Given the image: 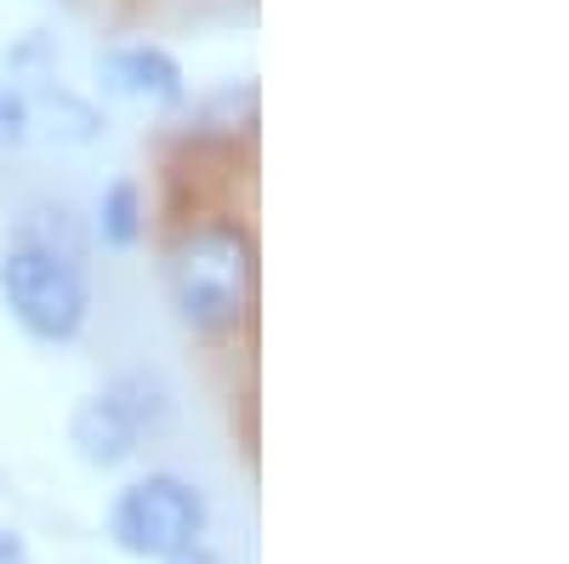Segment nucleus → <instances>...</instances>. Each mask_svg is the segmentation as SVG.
Instances as JSON below:
<instances>
[{
	"instance_id": "obj_1",
	"label": "nucleus",
	"mask_w": 569,
	"mask_h": 564,
	"mask_svg": "<svg viewBox=\"0 0 569 564\" xmlns=\"http://www.w3.org/2000/svg\"><path fill=\"white\" fill-rule=\"evenodd\" d=\"M166 297L194 337L233 332L257 303V240L246 222L211 217L166 246Z\"/></svg>"
},
{
	"instance_id": "obj_2",
	"label": "nucleus",
	"mask_w": 569,
	"mask_h": 564,
	"mask_svg": "<svg viewBox=\"0 0 569 564\" xmlns=\"http://www.w3.org/2000/svg\"><path fill=\"white\" fill-rule=\"evenodd\" d=\"M0 303L34 343H74L91 314V279L63 246L12 240L0 257Z\"/></svg>"
},
{
	"instance_id": "obj_3",
	"label": "nucleus",
	"mask_w": 569,
	"mask_h": 564,
	"mask_svg": "<svg viewBox=\"0 0 569 564\" xmlns=\"http://www.w3.org/2000/svg\"><path fill=\"white\" fill-rule=\"evenodd\" d=\"M206 520H211V507L200 496L194 479H182V474H142L131 479L114 507H109V542L131 558H177L182 547H194L206 536Z\"/></svg>"
},
{
	"instance_id": "obj_4",
	"label": "nucleus",
	"mask_w": 569,
	"mask_h": 564,
	"mask_svg": "<svg viewBox=\"0 0 569 564\" xmlns=\"http://www.w3.org/2000/svg\"><path fill=\"white\" fill-rule=\"evenodd\" d=\"M166 416H171V394L154 383V376H120L114 388L86 394L74 405L69 445L91 467H120L126 456H137L142 434L166 428Z\"/></svg>"
},
{
	"instance_id": "obj_5",
	"label": "nucleus",
	"mask_w": 569,
	"mask_h": 564,
	"mask_svg": "<svg viewBox=\"0 0 569 564\" xmlns=\"http://www.w3.org/2000/svg\"><path fill=\"white\" fill-rule=\"evenodd\" d=\"M98 75L109 91H120V98L142 103V109H177L188 98V80H182V63L166 52V46H114V52L98 58Z\"/></svg>"
},
{
	"instance_id": "obj_6",
	"label": "nucleus",
	"mask_w": 569,
	"mask_h": 564,
	"mask_svg": "<svg viewBox=\"0 0 569 564\" xmlns=\"http://www.w3.org/2000/svg\"><path fill=\"white\" fill-rule=\"evenodd\" d=\"M98 240L109 251H131L142 240V188L131 177H114L98 200Z\"/></svg>"
},
{
	"instance_id": "obj_7",
	"label": "nucleus",
	"mask_w": 569,
	"mask_h": 564,
	"mask_svg": "<svg viewBox=\"0 0 569 564\" xmlns=\"http://www.w3.org/2000/svg\"><path fill=\"white\" fill-rule=\"evenodd\" d=\"M23 137H29V103L0 80V149H18Z\"/></svg>"
},
{
	"instance_id": "obj_8",
	"label": "nucleus",
	"mask_w": 569,
	"mask_h": 564,
	"mask_svg": "<svg viewBox=\"0 0 569 564\" xmlns=\"http://www.w3.org/2000/svg\"><path fill=\"white\" fill-rule=\"evenodd\" d=\"M0 564H34L29 558V542L18 531H7V525H0Z\"/></svg>"
},
{
	"instance_id": "obj_9",
	"label": "nucleus",
	"mask_w": 569,
	"mask_h": 564,
	"mask_svg": "<svg viewBox=\"0 0 569 564\" xmlns=\"http://www.w3.org/2000/svg\"><path fill=\"white\" fill-rule=\"evenodd\" d=\"M166 564H228L217 547H206V542H194V547H182L177 558H166Z\"/></svg>"
}]
</instances>
